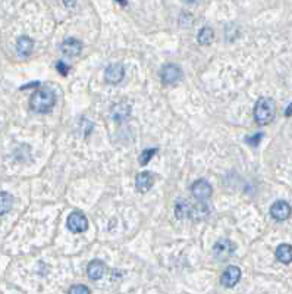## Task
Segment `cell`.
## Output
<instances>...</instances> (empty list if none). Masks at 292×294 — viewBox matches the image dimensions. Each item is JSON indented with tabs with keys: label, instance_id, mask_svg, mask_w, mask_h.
<instances>
[{
	"label": "cell",
	"instance_id": "cell-1",
	"mask_svg": "<svg viewBox=\"0 0 292 294\" xmlns=\"http://www.w3.org/2000/svg\"><path fill=\"white\" fill-rule=\"evenodd\" d=\"M54 103H56V94L49 87H41L40 90H37L31 96V100H30L31 109L37 113L50 112L54 107Z\"/></svg>",
	"mask_w": 292,
	"mask_h": 294
},
{
	"label": "cell",
	"instance_id": "cell-6",
	"mask_svg": "<svg viewBox=\"0 0 292 294\" xmlns=\"http://www.w3.org/2000/svg\"><path fill=\"white\" fill-rule=\"evenodd\" d=\"M125 77V68L122 64H112L104 71V80L109 84H119Z\"/></svg>",
	"mask_w": 292,
	"mask_h": 294
},
{
	"label": "cell",
	"instance_id": "cell-8",
	"mask_svg": "<svg viewBox=\"0 0 292 294\" xmlns=\"http://www.w3.org/2000/svg\"><path fill=\"white\" fill-rule=\"evenodd\" d=\"M292 209L285 200H277L270 208V215L276 221H286L291 216Z\"/></svg>",
	"mask_w": 292,
	"mask_h": 294
},
{
	"label": "cell",
	"instance_id": "cell-11",
	"mask_svg": "<svg viewBox=\"0 0 292 294\" xmlns=\"http://www.w3.org/2000/svg\"><path fill=\"white\" fill-rule=\"evenodd\" d=\"M210 212H211V206L204 203L203 200H200V203H197L195 206H191V209H189V218L192 221H204V219L208 218Z\"/></svg>",
	"mask_w": 292,
	"mask_h": 294
},
{
	"label": "cell",
	"instance_id": "cell-19",
	"mask_svg": "<svg viewBox=\"0 0 292 294\" xmlns=\"http://www.w3.org/2000/svg\"><path fill=\"white\" fill-rule=\"evenodd\" d=\"M213 38H214V33H213V30H211L210 27L201 28V31L198 33V37H197V40H198V43H200L201 46H208V44H211V43H213Z\"/></svg>",
	"mask_w": 292,
	"mask_h": 294
},
{
	"label": "cell",
	"instance_id": "cell-24",
	"mask_svg": "<svg viewBox=\"0 0 292 294\" xmlns=\"http://www.w3.org/2000/svg\"><path fill=\"white\" fill-rule=\"evenodd\" d=\"M62 2H63V5H65L66 8H74V6L77 5L78 0H62Z\"/></svg>",
	"mask_w": 292,
	"mask_h": 294
},
{
	"label": "cell",
	"instance_id": "cell-27",
	"mask_svg": "<svg viewBox=\"0 0 292 294\" xmlns=\"http://www.w3.org/2000/svg\"><path fill=\"white\" fill-rule=\"evenodd\" d=\"M118 2H119L122 6H125V5H126V0H118Z\"/></svg>",
	"mask_w": 292,
	"mask_h": 294
},
{
	"label": "cell",
	"instance_id": "cell-13",
	"mask_svg": "<svg viewBox=\"0 0 292 294\" xmlns=\"http://www.w3.org/2000/svg\"><path fill=\"white\" fill-rule=\"evenodd\" d=\"M104 272H106V265L99 259H94L93 262H90V265L87 268V275H88L90 279H93V281L102 279Z\"/></svg>",
	"mask_w": 292,
	"mask_h": 294
},
{
	"label": "cell",
	"instance_id": "cell-9",
	"mask_svg": "<svg viewBox=\"0 0 292 294\" xmlns=\"http://www.w3.org/2000/svg\"><path fill=\"white\" fill-rule=\"evenodd\" d=\"M60 50L68 57H75L83 50V43L77 38L69 37L66 40H63V43L60 44Z\"/></svg>",
	"mask_w": 292,
	"mask_h": 294
},
{
	"label": "cell",
	"instance_id": "cell-18",
	"mask_svg": "<svg viewBox=\"0 0 292 294\" xmlns=\"http://www.w3.org/2000/svg\"><path fill=\"white\" fill-rule=\"evenodd\" d=\"M189 209L191 205L188 203V200H178L175 205V216L178 219H185L189 216Z\"/></svg>",
	"mask_w": 292,
	"mask_h": 294
},
{
	"label": "cell",
	"instance_id": "cell-15",
	"mask_svg": "<svg viewBox=\"0 0 292 294\" xmlns=\"http://www.w3.org/2000/svg\"><path fill=\"white\" fill-rule=\"evenodd\" d=\"M33 47H34V43H33V40H31L30 37L22 35V37H19V38H18L17 49H18V54H19V56H22V57L30 56L31 52H33Z\"/></svg>",
	"mask_w": 292,
	"mask_h": 294
},
{
	"label": "cell",
	"instance_id": "cell-2",
	"mask_svg": "<svg viewBox=\"0 0 292 294\" xmlns=\"http://www.w3.org/2000/svg\"><path fill=\"white\" fill-rule=\"evenodd\" d=\"M276 102L270 97H260L254 107V120L258 125H267L275 120Z\"/></svg>",
	"mask_w": 292,
	"mask_h": 294
},
{
	"label": "cell",
	"instance_id": "cell-16",
	"mask_svg": "<svg viewBox=\"0 0 292 294\" xmlns=\"http://www.w3.org/2000/svg\"><path fill=\"white\" fill-rule=\"evenodd\" d=\"M276 259L279 260L280 263H285V265H289L292 262V246L291 244H280L277 246L275 252Z\"/></svg>",
	"mask_w": 292,
	"mask_h": 294
},
{
	"label": "cell",
	"instance_id": "cell-3",
	"mask_svg": "<svg viewBox=\"0 0 292 294\" xmlns=\"http://www.w3.org/2000/svg\"><path fill=\"white\" fill-rule=\"evenodd\" d=\"M234 253H235V244L228 239H221L213 246V256L219 262L228 260Z\"/></svg>",
	"mask_w": 292,
	"mask_h": 294
},
{
	"label": "cell",
	"instance_id": "cell-26",
	"mask_svg": "<svg viewBox=\"0 0 292 294\" xmlns=\"http://www.w3.org/2000/svg\"><path fill=\"white\" fill-rule=\"evenodd\" d=\"M200 2H203V0H185V3H188V5H197Z\"/></svg>",
	"mask_w": 292,
	"mask_h": 294
},
{
	"label": "cell",
	"instance_id": "cell-7",
	"mask_svg": "<svg viewBox=\"0 0 292 294\" xmlns=\"http://www.w3.org/2000/svg\"><path fill=\"white\" fill-rule=\"evenodd\" d=\"M192 190V196L197 199V200H207L211 197L213 194V187L210 186V183H207L206 180H198L192 184L191 187Z\"/></svg>",
	"mask_w": 292,
	"mask_h": 294
},
{
	"label": "cell",
	"instance_id": "cell-20",
	"mask_svg": "<svg viewBox=\"0 0 292 294\" xmlns=\"http://www.w3.org/2000/svg\"><path fill=\"white\" fill-rule=\"evenodd\" d=\"M157 153V149H149V150H144L141 155H139V163L144 166V165H147L150 160H152V157Z\"/></svg>",
	"mask_w": 292,
	"mask_h": 294
},
{
	"label": "cell",
	"instance_id": "cell-25",
	"mask_svg": "<svg viewBox=\"0 0 292 294\" xmlns=\"http://www.w3.org/2000/svg\"><path fill=\"white\" fill-rule=\"evenodd\" d=\"M292 115V103L288 106V109H286V112H285V116H291Z\"/></svg>",
	"mask_w": 292,
	"mask_h": 294
},
{
	"label": "cell",
	"instance_id": "cell-21",
	"mask_svg": "<svg viewBox=\"0 0 292 294\" xmlns=\"http://www.w3.org/2000/svg\"><path fill=\"white\" fill-rule=\"evenodd\" d=\"M90 288L84 287V285H74L69 288V294H90Z\"/></svg>",
	"mask_w": 292,
	"mask_h": 294
},
{
	"label": "cell",
	"instance_id": "cell-17",
	"mask_svg": "<svg viewBox=\"0 0 292 294\" xmlns=\"http://www.w3.org/2000/svg\"><path fill=\"white\" fill-rule=\"evenodd\" d=\"M14 206V196L6 191H0V216L8 213Z\"/></svg>",
	"mask_w": 292,
	"mask_h": 294
},
{
	"label": "cell",
	"instance_id": "cell-22",
	"mask_svg": "<svg viewBox=\"0 0 292 294\" xmlns=\"http://www.w3.org/2000/svg\"><path fill=\"white\" fill-rule=\"evenodd\" d=\"M263 137V134H257V136H254V137H248L247 139V141L251 144V146H257L258 144V141H260V139Z\"/></svg>",
	"mask_w": 292,
	"mask_h": 294
},
{
	"label": "cell",
	"instance_id": "cell-23",
	"mask_svg": "<svg viewBox=\"0 0 292 294\" xmlns=\"http://www.w3.org/2000/svg\"><path fill=\"white\" fill-rule=\"evenodd\" d=\"M57 70H59V72H60L62 75H66L69 71V67H66L63 62H59V64H57Z\"/></svg>",
	"mask_w": 292,
	"mask_h": 294
},
{
	"label": "cell",
	"instance_id": "cell-4",
	"mask_svg": "<svg viewBox=\"0 0 292 294\" xmlns=\"http://www.w3.org/2000/svg\"><path fill=\"white\" fill-rule=\"evenodd\" d=\"M160 78H162L163 84H168V86L176 84L182 78V70L178 65H173V64L165 65L163 70L160 71Z\"/></svg>",
	"mask_w": 292,
	"mask_h": 294
},
{
	"label": "cell",
	"instance_id": "cell-12",
	"mask_svg": "<svg viewBox=\"0 0 292 294\" xmlns=\"http://www.w3.org/2000/svg\"><path fill=\"white\" fill-rule=\"evenodd\" d=\"M241 279V269L235 265H231L225 269L224 275H222V284L225 287H234L238 284V281Z\"/></svg>",
	"mask_w": 292,
	"mask_h": 294
},
{
	"label": "cell",
	"instance_id": "cell-14",
	"mask_svg": "<svg viewBox=\"0 0 292 294\" xmlns=\"http://www.w3.org/2000/svg\"><path fill=\"white\" fill-rule=\"evenodd\" d=\"M129 115H131V106L128 103H125V102L116 103L112 107V118L116 122L128 120Z\"/></svg>",
	"mask_w": 292,
	"mask_h": 294
},
{
	"label": "cell",
	"instance_id": "cell-10",
	"mask_svg": "<svg viewBox=\"0 0 292 294\" xmlns=\"http://www.w3.org/2000/svg\"><path fill=\"white\" fill-rule=\"evenodd\" d=\"M155 186V175L149 171H142L135 178V187L139 193H147Z\"/></svg>",
	"mask_w": 292,
	"mask_h": 294
},
{
	"label": "cell",
	"instance_id": "cell-5",
	"mask_svg": "<svg viewBox=\"0 0 292 294\" xmlns=\"http://www.w3.org/2000/svg\"><path fill=\"white\" fill-rule=\"evenodd\" d=\"M66 226L69 228V231L75 232V234H80V232H84L88 228V219L81 213V212H74L68 216V221H66Z\"/></svg>",
	"mask_w": 292,
	"mask_h": 294
}]
</instances>
